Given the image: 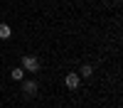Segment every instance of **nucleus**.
<instances>
[{
	"mask_svg": "<svg viewBox=\"0 0 123 108\" xmlns=\"http://www.w3.org/2000/svg\"><path fill=\"white\" fill-rule=\"evenodd\" d=\"M22 69H25V71H32V74L39 71V59L37 57H30V54L22 57Z\"/></svg>",
	"mask_w": 123,
	"mask_h": 108,
	"instance_id": "1",
	"label": "nucleus"
},
{
	"mask_svg": "<svg viewBox=\"0 0 123 108\" xmlns=\"http://www.w3.org/2000/svg\"><path fill=\"white\" fill-rule=\"evenodd\" d=\"M22 93L25 96H35L37 93V81H22Z\"/></svg>",
	"mask_w": 123,
	"mask_h": 108,
	"instance_id": "2",
	"label": "nucleus"
},
{
	"mask_svg": "<svg viewBox=\"0 0 123 108\" xmlns=\"http://www.w3.org/2000/svg\"><path fill=\"white\" fill-rule=\"evenodd\" d=\"M64 84H67V88H79V74H67V79H64Z\"/></svg>",
	"mask_w": 123,
	"mask_h": 108,
	"instance_id": "3",
	"label": "nucleus"
},
{
	"mask_svg": "<svg viewBox=\"0 0 123 108\" xmlns=\"http://www.w3.org/2000/svg\"><path fill=\"white\" fill-rule=\"evenodd\" d=\"M10 34H12V29H10V25L0 22V39H10Z\"/></svg>",
	"mask_w": 123,
	"mask_h": 108,
	"instance_id": "4",
	"label": "nucleus"
},
{
	"mask_svg": "<svg viewBox=\"0 0 123 108\" xmlns=\"http://www.w3.org/2000/svg\"><path fill=\"white\" fill-rule=\"evenodd\" d=\"M10 76H12L15 81H22V76H25V69H12V71H10Z\"/></svg>",
	"mask_w": 123,
	"mask_h": 108,
	"instance_id": "5",
	"label": "nucleus"
},
{
	"mask_svg": "<svg viewBox=\"0 0 123 108\" xmlns=\"http://www.w3.org/2000/svg\"><path fill=\"white\" fill-rule=\"evenodd\" d=\"M81 76H91V74H94V66H91V64H81V71H79Z\"/></svg>",
	"mask_w": 123,
	"mask_h": 108,
	"instance_id": "6",
	"label": "nucleus"
}]
</instances>
